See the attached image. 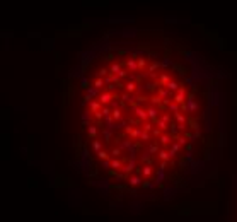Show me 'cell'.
<instances>
[{"instance_id": "obj_1", "label": "cell", "mask_w": 237, "mask_h": 222, "mask_svg": "<svg viewBox=\"0 0 237 222\" xmlns=\"http://www.w3.org/2000/svg\"><path fill=\"white\" fill-rule=\"evenodd\" d=\"M79 174L111 207L142 210L215 176L227 138L225 72L161 29H109L70 72Z\"/></svg>"}, {"instance_id": "obj_2", "label": "cell", "mask_w": 237, "mask_h": 222, "mask_svg": "<svg viewBox=\"0 0 237 222\" xmlns=\"http://www.w3.org/2000/svg\"><path fill=\"white\" fill-rule=\"evenodd\" d=\"M236 188H237V176H236Z\"/></svg>"}]
</instances>
